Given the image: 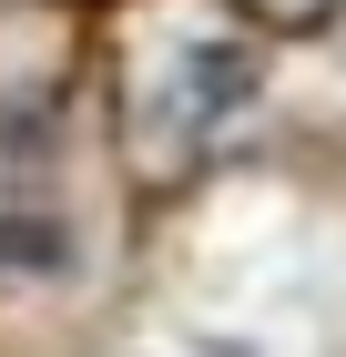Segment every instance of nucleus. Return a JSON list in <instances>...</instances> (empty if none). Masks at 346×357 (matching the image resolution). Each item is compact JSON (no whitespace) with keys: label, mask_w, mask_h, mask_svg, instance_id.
<instances>
[{"label":"nucleus","mask_w":346,"mask_h":357,"mask_svg":"<svg viewBox=\"0 0 346 357\" xmlns=\"http://www.w3.org/2000/svg\"><path fill=\"white\" fill-rule=\"evenodd\" d=\"M72 245H61V225L41 215H0V275H61Z\"/></svg>","instance_id":"obj_2"},{"label":"nucleus","mask_w":346,"mask_h":357,"mask_svg":"<svg viewBox=\"0 0 346 357\" xmlns=\"http://www.w3.org/2000/svg\"><path fill=\"white\" fill-rule=\"evenodd\" d=\"M255 92H265V61L244 52V41H184V52L163 61L153 82V112H143V133H153L163 164H184V153H204V143H224L255 112Z\"/></svg>","instance_id":"obj_1"}]
</instances>
